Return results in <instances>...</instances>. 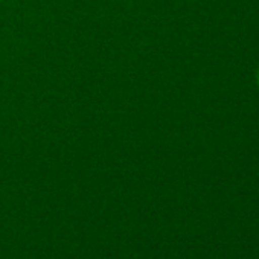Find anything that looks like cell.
I'll return each instance as SVG.
<instances>
[{"instance_id": "6da1fadb", "label": "cell", "mask_w": 259, "mask_h": 259, "mask_svg": "<svg viewBox=\"0 0 259 259\" xmlns=\"http://www.w3.org/2000/svg\"><path fill=\"white\" fill-rule=\"evenodd\" d=\"M257 84H259V72H257Z\"/></svg>"}]
</instances>
